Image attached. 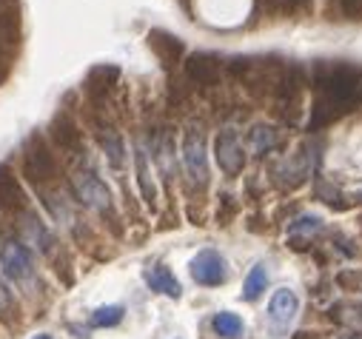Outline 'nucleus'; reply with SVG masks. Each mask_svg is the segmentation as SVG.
<instances>
[{
	"mask_svg": "<svg viewBox=\"0 0 362 339\" xmlns=\"http://www.w3.org/2000/svg\"><path fill=\"white\" fill-rule=\"evenodd\" d=\"M146 282H148V288L151 291H157V294H165V297H180V282H177V277L165 268V266H151V268H146Z\"/></svg>",
	"mask_w": 362,
	"mask_h": 339,
	"instance_id": "nucleus-16",
	"label": "nucleus"
},
{
	"mask_svg": "<svg viewBox=\"0 0 362 339\" xmlns=\"http://www.w3.org/2000/svg\"><path fill=\"white\" fill-rule=\"evenodd\" d=\"M74 191H77V200L83 206L95 208L100 214H109L112 211V194H109L106 183L95 172H77L74 174Z\"/></svg>",
	"mask_w": 362,
	"mask_h": 339,
	"instance_id": "nucleus-4",
	"label": "nucleus"
},
{
	"mask_svg": "<svg viewBox=\"0 0 362 339\" xmlns=\"http://www.w3.org/2000/svg\"><path fill=\"white\" fill-rule=\"evenodd\" d=\"M123 314H126L123 305H103L92 314V325L95 328H112V325L123 322Z\"/></svg>",
	"mask_w": 362,
	"mask_h": 339,
	"instance_id": "nucleus-23",
	"label": "nucleus"
},
{
	"mask_svg": "<svg viewBox=\"0 0 362 339\" xmlns=\"http://www.w3.org/2000/svg\"><path fill=\"white\" fill-rule=\"evenodd\" d=\"M248 143H251V151L257 157H265V154H271V151L277 148L280 137H277V131L271 129V126H254L248 131Z\"/></svg>",
	"mask_w": 362,
	"mask_h": 339,
	"instance_id": "nucleus-18",
	"label": "nucleus"
},
{
	"mask_svg": "<svg viewBox=\"0 0 362 339\" xmlns=\"http://www.w3.org/2000/svg\"><path fill=\"white\" fill-rule=\"evenodd\" d=\"M259 4L265 6V12H277L283 6V0H259Z\"/></svg>",
	"mask_w": 362,
	"mask_h": 339,
	"instance_id": "nucleus-29",
	"label": "nucleus"
},
{
	"mask_svg": "<svg viewBox=\"0 0 362 339\" xmlns=\"http://www.w3.org/2000/svg\"><path fill=\"white\" fill-rule=\"evenodd\" d=\"M23 177L37 189L49 186L57 177V162L43 134H32L23 145Z\"/></svg>",
	"mask_w": 362,
	"mask_h": 339,
	"instance_id": "nucleus-2",
	"label": "nucleus"
},
{
	"mask_svg": "<svg viewBox=\"0 0 362 339\" xmlns=\"http://www.w3.org/2000/svg\"><path fill=\"white\" fill-rule=\"evenodd\" d=\"M134 168H137V183H140V194H143L146 206H154V183H151V174H148L146 151L140 145L134 148Z\"/></svg>",
	"mask_w": 362,
	"mask_h": 339,
	"instance_id": "nucleus-19",
	"label": "nucleus"
},
{
	"mask_svg": "<svg viewBox=\"0 0 362 339\" xmlns=\"http://www.w3.org/2000/svg\"><path fill=\"white\" fill-rule=\"evenodd\" d=\"M314 89L322 95V97H331L337 103H345V106H354L359 103V89H362V69L354 66V63H331V60H320L314 66Z\"/></svg>",
	"mask_w": 362,
	"mask_h": 339,
	"instance_id": "nucleus-1",
	"label": "nucleus"
},
{
	"mask_svg": "<svg viewBox=\"0 0 362 339\" xmlns=\"http://www.w3.org/2000/svg\"><path fill=\"white\" fill-rule=\"evenodd\" d=\"M192 277H194L197 285H206V288L223 285L226 282V260L220 257L217 251L206 248L192 260Z\"/></svg>",
	"mask_w": 362,
	"mask_h": 339,
	"instance_id": "nucleus-7",
	"label": "nucleus"
},
{
	"mask_svg": "<svg viewBox=\"0 0 362 339\" xmlns=\"http://www.w3.org/2000/svg\"><path fill=\"white\" fill-rule=\"evenodd\" d=\"M297 311H300V299L288 288L274 291V297H271V302H268V319H271V325H277V328H288L294 322Z\"/></svg>",
	"mask_w": 362,
	"mask_h": 339,
	"instance_id": "nucleus-11",
	"label": "nucleus"
},
{
	"mask_svg": "<svg viewBox=\"0 0 362 339\" xmlns=\"http://www.w3.org/2000/svg\"><path fill=\"white\" fill-rule=\"evenodd\" d=\"M303 92V66H288L277 83V97L280 106H297Z\"/></svg>",
	"mask_w": 362,
	"mask_h": 339,
	"instance_id": "nucleus-15",
	"label": "nucleus"
},
{
	"mask_svg": "<svg viewBox=\"0 0 362 339\" xmlns=\"http://www.w3.org/2000/svg\"><path fill=\"white\" fill-rule=\"evenodd\" d=\"M186 74L197 86H217L220 80V60L206 52H194L186 57Z\"/></svg>",
	"mask_w": 362,
	"mask_h": 339,
	"instance_id": "nucleus-10",
	"label": "nucleus"
},
{
	"mask_svg": "<svg viewBox=\"0 0 362 339\" xmlns=\"http://www.w3.org/2000/svg\"><path fill=\"white\" fill-rule=\"evenodd\" d=\"M0 268H4V274L15 282H29L35 277L32 251L21 239H6L0 245Z\"/></svg>",
	"mask_w": 362,
	"mask_h": 339,
	"instance_id": "nucleus-3",
	"label": "nucleus"
},
{
	"mask_svg": "<svg viewBox=\"0 0 362 339\" xmlns=\"http://www.w3.org/2000/svg\"><path fill=\"white\" fill-rule=\"evenodd\" d=\"M120 80V69L112 66V63H103V66H95L86 77V89L92 97H106L112 92V86H117Z\"/></svg>",
	"mask_w": 362,
	"mask_h": 339,
	"instance_id": "nucleus-14",
	"label": "nucleus"
},
{
	"mask_svg": "<svg viewBox=\"0 0 362 339\" xmlns=\"http://www.w3.org/2000/svg\"><path fill=\"white\" fill-rule=\"evenodd\" d=\"M9 308H12V297H9V291L4 285H0V316H6Z\"/></svg>",
	"mask_w": 362,
	"mask_h": 339,
	"instance_id": "nucleus-27",
	"label": "nucleus"
},
{
	"mask_svg": "<svg viewBox=\"0 0 362 339\" xmlns=\"http://www.w3.org/2000/svg\"><path fill=\"white\" fill-rule=\"evenodd\" d=\"M0 208L6 214H23L26 211V191L9 165H0Z\"/></svg>",
	"mask_w": 362,
	"mask_h": 339,
	"instance_id": "nucleus-9",
	"label": "nucleus"
},
{
	"mask_svg": "<svg viewBox=\"0 0 362 339\" xmlns=\"http://www.w3.org/2000/svg\"><path fill=\"white\" fill-rule=\"evenodd\" d=\"M21 217H23L21 231H23V237H26V242L37 245L40 251H49V248H52V234H49V228L43 225V220L35 217V214H29V211H23Z\"/></svg>",
	"mask_w": 362,
	"mask_h": 339,
	"instance_id": "nucleus-17",
	"label": "nucleus"
},
{
	"mask_svg": "<svg viewBox=\"0 0 362 339\" xmlns=\"http://www.w3.org/2000/svg\"><path fill=\"white\" fill-rule=\"evenodd\" d=\"M214 160L220 165V172L226 177H237L243 174V168H245V154H243V145H240V137L237 131L226 129L217 134L214 140Z\"/></svg>",
	"mask_w": 362,
	"mask_h": 339,
	"instance_id": "nucleus-5",
	"label": "nucleus"
},
{
	"mask_svg": "<svg viewBox=\"0 0 362 339\" xmlns=\"http://www.w3.org/2000/svg\"><path fill=\"white\" fill-rule=\"evenodd\" d=\"M339 9L348 20H359L362 18V0H339Z\"/></svg>",
	"mask_w": 362,
	"mask_h": 339,
	"instance_id": "nucleus-26",
	"label": "nucleus"
},
{
	"mask_svg": "<svg viewBox=\"0 0 362 339\" xmlns=\"http://www.w3.org/2000/svg\"><path fill=\"white\" fill-rule=\"evenodd\" d=\"M183 162L186 172L194 183L206 186L209 183V160H206V140L200 129H189L183 137Z\"/></svg>",
	"mask_w": 362,
	"mask_h": 339,
	"instance_id": "nucleus-6",
	"label": "nucleus"
},
{
	"mask_svg": "<svg viewBox=\"0 0 362 339\" xmlns=\"http://www.w3.org/2000/svg\"><path fill=\"white\" fill-rule=\"evenodd\" d=\"M320 228H322V220H320V217H300L297 222H291L288 231H291V237H297L300 231H303V234H317Z\"/></svg>",
	"mask_w": 362,
	"mask_h": 339,
	"instance_id": "nucleus-25",
	"label": "nucleus"
},
{
	"mask_svg": "<svg viewBox=\"0 0 362 339\" xmlns=\"http://www.w3.org/2000/svg\"><path fill=\"white\" fill-rule=\"evenodd\" d=\"M35 339H52V336H49V333H37Z\"/></svg>",
	"mask_w": 362,
	"mask_h": 339,
	"instance_id": "nucleus-31",
	"label": "nucleus"
},
{
	"mask_svg": "<svg viewBox=\"0 0 362 339\" xmlns=\"http://www.w3.org/2000/svg\"><path fill=\"white\" fill-rule=\"evenodd\" d=\"M265 282H268V271H265V266H254V268L248 271V277H245L243 297H245L248 302H254V299L265 291Z\"/></svg>",
	"mask_w": 362,
	"mask_h": 339,
	"instance_id": "nucleus-22",
	"label": "nucleus"
},
{
	"mask_svg": "<svg viewBox=\"0 0 362 339\" xmlns=\"http://www.w3.org/2000/svg\"><path fill=\"white\" fill-rule=\"evenodd\" d=\"M351 112V106H345V103H337V100H331V97H317V103H314V109H311V120H308V131H320V129H325V126H331L334 120H339L342 114H348Z\"/></svg>",
	"mask_w": 362,
	"mask_h": 339,
	"instance_id": "nucleus-13",
	"label": "nucleus"
},
{
	"mask_svg": "<svg viewBox=\"0 0 362 339\" xmlns=\"http://www.w3.org/2000/svg\"><path fill=\"white\" fill-rule=\"evenodd\" d=\"M6 77H9V66H6V60H0V86H4Z\"/></svg>",
	"mask_w": 362,
	"mask_h": 339,
	"instance_id": "nucleus-30",
	"label": "nucleus"
},
{
	"mask_svg": "<svg viewBox=\"0 0 362 339\" xmlns=\"http://www.w3.org/2000/svg\"><path fill=\"white\" fill-rule=\"evenodd\" d=\"M148 46H151V52H154L165 66L180 63V57H183V52H186L183 40L174 37V35H168V32H163V29H151V32H148Z\"/></svg>",
	"mask_w": 362,
	"mask_h": 339,
	"instance_id": "nucleus-12",
	"label": "nucleus"
},
{
	"mask_svg": "<svg viewBox=\"0 0 362 339\" xmlns=\"http://www.w3.org/2000/svg\"><path fill=\"white\" fill-rule=\"evenodd\" d=\"M100 145H103V151L109 154V162H112L115 168H120V165H123V157H126V145H123L120 134L112 131V129H103V131H100Z\"/></svg>",
	"mask_w": 362,
	"mask_h": 339,
	"instance_id": "nucleus-21",
	"label": "nucleus"
},
{
	"mask_svg": "<svg viewBox=\"0 0 362 339\" xmlns=\"http://www.w3.org/2000/svg\"><path fill=\"white\" fill-rule=\"evenodd\" d=\"M49 140H52L60 151H66V154H77L80 145H83L80 126H77V123L71 120V114H66V112L54 114V120L49 123Z\"/></svg>",
	"mask_w": 362,
	"mask_h": 339,
	"instance_id": "nucleus-8",
	"label": "nucleus"
},
{
	"mask_svg": "<svg viewBox=\"0 0 362 339\" xmlns=\"http://www.w3.org/2000/svg\"><path fill=\"white\" fill-rule=\"evenodd\" d=\"M359 203H362V194H359Z\"/></svg>",
	"mask_w": 362,
	"mask_h": 339,
	"instance_id": "nucleus-32",
	"label": "nucleus"
},
{
	"mask_svg": "<svg viewBox=\"0 0 362 339\" xmlns=\"http://www.w3.org/2000/svg\"><path fill=\"white\" fill-rule=\"evenodd\" d=\"M18 29H21L18 6H12L9 12H0V37H9L12 43H18Z\"/></svg>",
	"mask_w": 362,
	"mask_h": 339,
	"instance_id": "nucleus-24",
	"label": "nucleus"
},
{
	"mask_svg": "<svg viewBox=\"0 0 362 339\" xmlns=\"http://www.w3.org/2000/svg\"><path fill=\"white\" fill-rule=\"evenodd\" d=\"M211 328H214V333L223 336V339H237V336L243 333V319H240L237 314H231V311H220V314L211 319Z\"/></svg>",
	"mask_w": 362,
	"mask_h": 339,
	"instance_id": "nucleus-20",
	"label": "nucleus"
},
{
	"mask_svg": "<svg viewBox=\"0 0 362 339\" xmlns=\"http://www.w3.org/2000/svg\"><path fill=\"white\" fill-rule=\"evenodd\" d=\"M311 4V0H283V9H288V12H300V9H305Z\"/></svg>",
	"mask_w": 362,
	"mask_h": 339,
	"instance_id": "nucleus-28",
	"label": "nucleus"
}]
</instances>
